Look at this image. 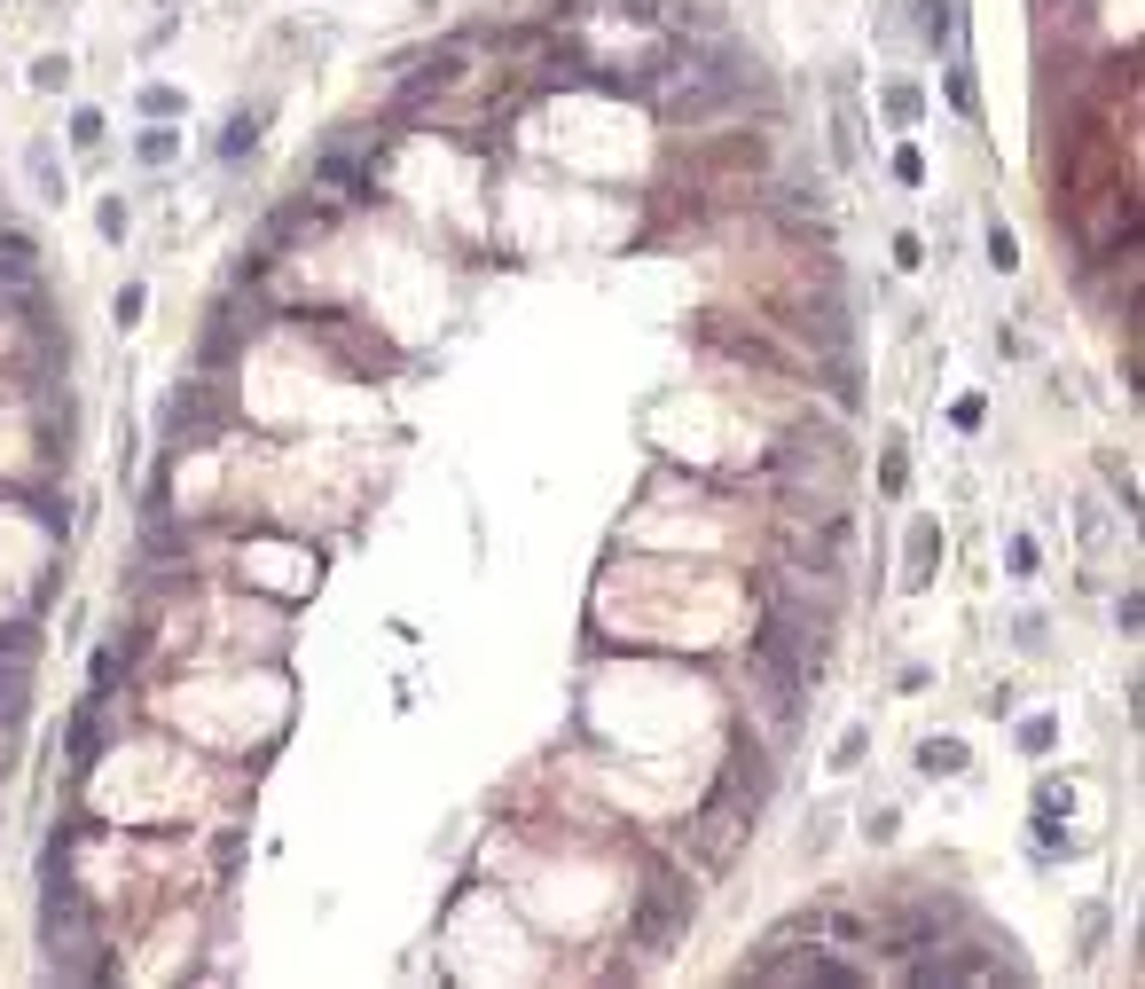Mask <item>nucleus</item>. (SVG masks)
<instances>
[{
	"mask_svg": "<svg viewBox=\"0 0 1145 989\" xmlns=\"http://www.w3.org/2000/svg\"><path fill=\"white\" fill-rule=\"evenodd\" d=\"M918 770H926V778H957V770H965V746H957V738H926Z\"/></svg>",
	"mask_w": 1145,
	"mask_h": 989,
	"instance_id": "obj_2",
	"label": "nucleus"
},
{
	"mask_svg": "<svg viewBox=\"0 0 1145 989\" xmlns=\"http://www.w3.org/2000/svg\"><path fill=\"white\" fill-rule=\"evenodd\" d=\"M252 142H259V118H228V142H220V150H228V157H244Z\"/></svg>",
	"mask_w": 1145,
	"mask_h": 989,
	"instance_id": "obj_3",
	"label": "nucleus"
},
{
	"mask_svg": "<svg viewBox=\"0 0 1145 989\" xmlns=\"http://www.w3.org/2000/svg\"><path fill=\"white\" fill-rule=\"evenodd\" d=\"M142 157H150V165H165V157H173V134H165V126H157V134H142Z\"/></svg>",
	"mask_w": 1145,
	"mask_h": 989,
	"instance_id": "obj_5",
	"label": "nucleus"
},
{
	"mask_svg": "<svg viewBox=\"0 0 1145 989\" xmlns=\"http://www.w3.org/2000/svg\"><path fill=\"white\" fill-rule=\"evenodd\" d=\"M48 942L63 950H87V903L72 879H48Z\"/></svg>",
	"mask_w": 1145,
	"mask_h": 989,
	"instance_id": "obj_1",
	"label": "nucleus"
},
{
	"mask_svg": "<svg viewBox=\"0 0 1145 989\" xmlns=\"http://www.w3.org/2000/svg\"><path fill=\"white\" fill-rule=\"evenodd\" d=\"M118 676H126V659H118V652H94V699H103Z\"/></svg>",
	"mask_w": 1145,
	"mask_h": 989,
	"instance_id": "obj_4",
	"label": "nucleus"
}]
</instances>
